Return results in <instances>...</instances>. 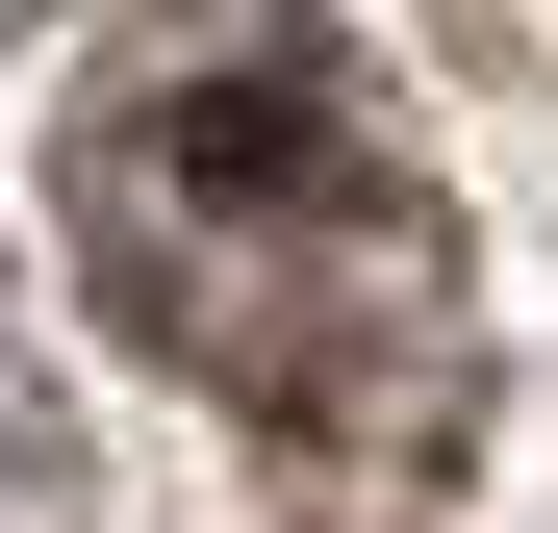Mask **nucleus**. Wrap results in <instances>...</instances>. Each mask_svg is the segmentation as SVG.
<instances>
[{
    "label": "nucleus",
    "instance_id": "1",
    "mask_svg": "<svg viewBox=\"0 0 558 533\" xmlns=\"http://www.w3.org/2000/svg\"><path fill=\"white\" fill-rule=\"evenodd\" d=\"M76 280L128 355H178L229 432L330 458L355 508H432L457 432H483L457 204L381 128V76L279 0H153L76 76Z\"/></svg>",
    "mask_w": 558,
    "mask_h": 533
}]
</instances>
